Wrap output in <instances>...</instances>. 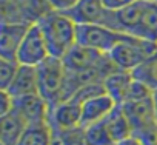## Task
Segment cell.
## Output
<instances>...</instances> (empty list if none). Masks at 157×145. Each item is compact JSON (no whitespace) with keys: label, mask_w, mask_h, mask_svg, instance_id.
<instances>
[{"label":"cell","mask_w":157,"mask_h":145,"mask_svg":"<svg viewBox=\"0 0 157 145\" xmlns=\"http://www.w3.org/2000/svg\"><path fill=\"white\" fill-rule=\"evenodd\" d=\"M37 25L42 29L51 57L63 59L65 54L77 43L78 25H75V22L65 13L52 10L43 16Z\"/></svg>","instance_id":"6da1fadb"},{"label":"cell","mask_w":157,"mask_h":145,"mask_svg":"<svg viewBox=\"0 0 157 145\" xmlns=\"http://www.w3.org/2000/svg\"><path fill=\"white\" fill-rule=\"evenodd\" d=\"M39 72V94L52 108L63 102V91L66 84V68L62 59L48 57L37 66Z\"/></svg>","instance_id":"7a4b0ae2"},{"label":"cell","mask_w":157,"mask_h":145,"mask_svg":"<svg viewBox=\"0 0 157 145\" xmlns=\"http://www.w3.org/2000/svg\"><path fill=\"white\" fill-rule=\"evenodd\" d=\"M155 53L157 42L129 36L126 40L120 42L108 56L117 69L132 72L137 66H140L148 57H151Z\"/></svg>","instance_id":"3957f363"},{"label":"cell","mask_w":157,"mask_h":145,"mask_svg":"<svg viewBox=\"0 0 157 145\" xmlns=\"http://www.w3.org/2000/svg\"><path fill=\"white\" fill-rule=\"evenodd\" d=\"M103 87L105 91L114 99L117 105H123L126 102L140 100L152 96V91L142 82L136 80L131 72L120 69L111 72L103 80Z\"/></svg>","instance_id":"277c9868"},{"label":"cell","mask_w":157,"mask_h":145,"mask_svg":"<svg viewBox=\"0 0 157 145\" xmlns=\"http://www.w3.org/2000/svg\"><path fill=\"white\" fill-rule=\"evenodd\" d=\"M52 8L46 0H2V23H37Z\"/></svg>","instance_id":"5b68a950"},{"label":"cell","mask_w":157,"mask_h":145,"mask_svg":"<svg viewBox=\"0 0 157 145\" xmlns=\"http://www.w3.org/2000/svg\"><path fill=\"white\" fill-rule=\"evenodd\" d=\"M129 36L114 31L103 25H80L77 28V43L93 48L103 54H109L120 42Z\"/></svg>","instance_id":"8992f818"},{"label":"cell","mask_w":157,"mask_h":145,"mask_svg":"<svg viewBox=\"0 0 157 145\" xmlns=\"http://www.w3.org/2000/svg\"><path fill=\"white\" fill-rule=\"evenodd\" d=\"M49 56L45 37L42 34V29L37 23L31 25L20 48L17 53V63L19 65H26V66H39L43 63Z\"/></svg>","instance_id":"52a82bcc"},{"label":"cell","mask_w":157,"mask_h":145,"mask_svg":"<svg viewBox=\"0 0 157 145\" xmlns=\"http://www.w3.org/2000/svg\"><path fill=\"white\" fill-rule=\"evenodd\" d=\"M23 122L29 125H43L49 120L51 107L40 94H29L14 99V110Z\"/></svg>","instance_id":"ba28073f"},{"label":"cell","mask_w":157,"mask_h":145,"mask_svg":"<svg viewBox=\"0 0 157 145\" xmlns=\"http://www.w3.org/2000/svg\"><path fill=\"white\" fill-rule=\"evenodd\" d=\"M65 14H68L75 25H103L108 26L111 11L105 8L102 0H78Z\"/></svg>","instance_id":"9c48e42d"},{"label":"cell","mask_w":157,"mask_h":145,"mask_svg":"<svg viewBox=\"0 0 157 145\" xmlns=\"http://www.w3.org/2000/svg\"><path fill=\"white\" fill-rule=\"evenodd\" d=\"M145 3H146L145 0H136L134 3L125 6L123 10L111 11L109 20H108V28L134 37L136 31L140 25V20H142Z\"/></svg>","instance_id":"30bf717a"},{"label":"cell","mask_w":157,"mask_h":145,"mask_svg":"<svg viewBox=\"0 0 157 145\" xmlns=\"http://www.w3.org/2000/svg\"><path fill=\"white\" fill-rule=\"evenodd\" d=\"M122 108H123V111H125V114H126V117L131 123L132 134L137 133V131H142L145 128L157 125L152 96L140 99V100L126 102V104L122 105Z\"/></svg>","instance_id":"8fae6325"},{"label":"cell","mask_w":157,"mask_h":145,"mask_svg":"<svg viewBox=\"0 0 157 145\" xmlns=\"http://www.w3.org/2000/svg\"><path fill=\"white\" fill-rule=\"evenodd\" d=\"M48 125L54 130H72L82 127V104L74 99L57 104L51 108Z\"/></svg>","instance_id":"7c38bea8"},{"label":"cell","mask_w":157,"mask_h":145,"mask_svg":"<svg viewBox=\"0 0 157 145\" xmlns=\"http://www.w3.org/2000/svg\"><path fill=\"white\" fill-rule=\"evenodd\" d=\"M63 65L68 71H82L100 66L108 60V54H103L100 51H96L93 48L83 46L80 43H75L62 59Z\"/></svg>","instance_id":"4fadbf2b"},{"label":"cell","mask_w":157,"mask_h":145,"mask_svg":"<svg viewBox=\"0 0 157 145\" xmlns=\"http://www.w3.org/2000/svg\"><path fill=\"white\" fill-rule=\"evenodd\" d=\"M29 26L31 25L26 23H2V26H0V57L8 60L17 59L19 48Z\"/></svg>","instance_id":"5bb4252c"},{"label":"cell","mask_w":157,"mask_h":145,"mask_svg":"<svg viewBox=\"0 0 157 145\" xmlns=\"http://www.w3.org/2000/svg\"><path fill=\"white\" fill-rule=\"evenodd\" d=\"M116 107L117 104L106 91L86 99L82 104V128L105 120Z\"/></svg>","instance_id":"9a60e30c"},{"label":"cell","mask_w":157,"mask_h":145,"mask_svg":"<svg viewBox=\"0 0 157 145\" xmlns=\"http://www.w3.org/2000/svg\"><path fill=\"white\" fill-rule=\"evenodd\" d=\"M14 99L23 97L29 94H39V72L37 66H26L20 65L17 69V74L6 90Z\"/></svg>","instance_id":"2e32d148"},{"label":"cell","mask_w":157,"mask_h":145,"mask_svg":"<svg viewBox=\"0 0 157 145\" xmlns=\"http://www.w3.org/2000/svg\"><path fill=\"white\" fill-rule=\"evenodd\" d=\"M26 127L28 125L16 111L0 116V145H17Z\"/></svg>","instance_id":"e0dca14e"},{"label":"cell","mask_w":157,"mask_h":145,"mask_svg":"<svg viewBox=\"0 0 157 145\" xmlns=\"http://www.w3.org/2000/svg\"><path fill=\"white\" fill-rule=\"evenodd\" d=\"M105 125L109 131V134L113 136L116 145L128 137L132 136V130H131V123L122 108V105H117L111 113L109 116L105 119Z\"/></svg>","instance_id":"ac0fdd59"},{"label":"cell","mask_w":157,"mask_h":145,"mask_svg":"<svg viewBox=\"0 0 157 145\" xmlns=\"http://www.w3.org/2000/svg\"><path fill=\"white\" fill-rule=\"evenodd\" d=\"M134 37L157 42V2L155 0H149V2L145 3L142 20Z\"/></svg>","instance_id":"d6986e66"},{"label":"cell","mask_w":157,"mask_h":145,"mask_svg":"<svg viewBox=\"0 0 157 145\" xmlns=\"http://www.w3.org/2000/svg\"><path fill=\"white\" fill-rule=\"evenodd\" d=\"M131 74L136 80L146 85L152 93L157 91V53L152 54L151 57H148Z\"/></svg>","instance_id":"ffe728a7"},{"label":"cell","mask_w":157,"mask_h":145,"mask_svg":"<svg viewBox=\"0 0 157 145\" xmlns=\"http://www.w3.org/2000/svg\"><path fill=\"white\" fill-rule=\"evenodd\" d=\"M17 145H51V127L48 123L26 127Z\"/></svg>","instance_id":"44dd1931"},{"label":"cell","mask_w":157,"mask_h":145,"mask_svg":"<svg viewBox=\"0 0 157 145\" xmlns=\"http://www.w3.org/2000/svg\"><path fill=\"white\" fill-rule=\"evenodd\" d=\"M51 145H88L85 130L82 127L72 130L51 128Z\"/></svg>","instance_id":"7402d4cb"},{"label":"cell","mask_w":157,"mask_h":145,"mask_svg":"<svg viewBox=\"0 0 157 145\" xmlns=\"http://www.w3.org/2000/svg\"><path fill=\"white\" fill-rule=\"evenodd\" d=\"M83 130H85V137L88 145H116L113 136L109 134L105 125V120L85 127Z\"/></svg>","instance_id":"603a6c76"},{"label":"cell","mask_w":157,"mask_h":145,"mask_svg":"<svg viewBox=\"0 0 157 145\" xmlns=\"http://www.w3.org/2000/svg\"><path fill=\"white\" fill-rule=\"evenodd\" d=\"M19 63L16 60H8L0 57V90L6 91L10 88V85L13 84L17 69H19Z\"/></svg>","instance_id":"cb8c5ba5"},{"label":"cell","mask_w":157,"mask_h":145,"mask_svg":"<svg viewBox=\"0 0 157 145\" xmlns=\"http://www.w3.org/2000/svg\"><path fill=\"white\" fill-rule=\"evenodd\" d=\"M14 110V97L8 93L0 90V116H6Z\"/></svg>","instance_id":"d4e9b609"},{"label":"cell","mask_w":157,"mask_h":145,"mask_svg":"<svg viewBox=\"0 0 157 145\" xmlns=\"http://www.w3.org/2000/svg\"><path fill=\"white\" fill-rule=\"evenodd\" d=\"M49 3V6L54 10V11H60V13H66L69 11L78 0H46Z\"/></svg>","instance_id":"484cf974"},{"label":"cell","mask_w":157,"mask_h":145,"mask_svg":"<svg viewBox=\"0 0 157 145\" xmlns=\"http://www.w3.org/2000/svg\"><path fill=\"white\" fill-rule=\"evenodd\" d=\"M136 0H102V3L105 5L106 10L109 11H119V10H123L125 6L134 3Z\"/></svg>","instance_id":"4316f807"},{"label":"cell","mask_w":157,"mask_h":145,"mask_svg":"<svg viewBox=\"0 0 157 145\" xmlns=\"http://www.w3.org/2000/svg\"><path fill=\"white\" fill-rule=\"evenodd\" d=\"M117 145H142V143H140L136 137H132V136H131V137H128V139H125V140L119 142Z\"/></svg>","instance_id":"83f0119b"},{"label":"cell","mask_w":157,"mask_h":145,"mask_svg":"<svg viewBox=\"0 0 157 145\" xmlns=\"http://www.w3.org/2000/svg\"><path fill=\"white\" fill-rule=\"evenodd\" d=\"M152 100H154V110H155V119H157V91L152 93Z\"/></svg>","instance_id":"f1b7e54d"},{"label":"cell","mask_w":157,"mask_h":145,"mask_svg":"<svg viewBox=\"0 0 157 145\" xmlns=\"http://www.w3.org/2000/svg\"><path fill=\"white\" fill-rule=\"evenodd\" d=\"M145 2H149V0H145Z\"/></svg>","instance_id":"f546056e"},{"label":"cell","mask_w":157,"mask_h":145,"mask_svg":"<svg viewBox=\"0 0 157 145\" xmlns=\"http://www.w3.org/2000/svg\"><path fill=\"white\" fill-rule=\"evenodd\" d=\"M155 2H157V0H155Z\"/></svg>","instance_id":"4dcf8cb0"}]
</instances>
